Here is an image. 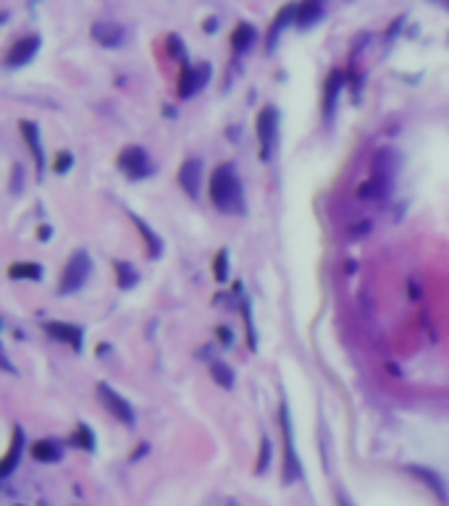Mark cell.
<instances>
[{"mask_svg":"<svg viewBox=\"0 0 449 506\" xmlns=\"http://www.w3.org/2000/svg\"><path fill=\"white\" fill-rule=\"evenodd\" d=\"M215 19H208V22H205V26H202V29H205V32H215V29H218V26H215Z\"/></svg>","mask_w":449,"mask_h":506,"instance_id":"1f68e13d","label":"cell"},{"mask_svg":"<svg viewBox=\"0 0 449 506\" xmlns=\"http://www.w3.org/2000/svg\"><path fill=\"white\" fill-rule=\"evenodd\" d=\"M92 273V258L87 255V249H76L74 255L69 258L66 268L60 271V283L58 292L60 294H74L84 286V281L90 278Z\"/></svg>","mask_w":449,"mask_h":506,"instance_id":"3957f363","label":"cell"},{"mask_svg":"<svg viewBox=\"0 0 449 506\" xmlns=\"http://www.w3.org/2000/svg\"><path fill=\"white\" fill-rule=\"evenodd\" d=\"M131 221H134V226L140 228V234H142V239H145V244H147V252H150V258H161V252H163V242L158 239V234H155L150 226L142 221L140 215H134L131 212Z\"/></svg>","mask_w":449,"mask_h":506,"instance_id":"e0dca14e","label":"cell"},{"mask_svg":"<svg viewBox=\"0 0 449 506\" xmlns=\"http://www.w3.org/2000/svg\"><path fill=\"white\" fill-rule=\"evenodd\" d=\"M336 504H339V506H352V504H350V501H347V498H344L342 494H339V498H336Z\"/></svg>","mask_w":449,"mask_h":506,"instance_id":"d6a6232c","label":"cell"},{"mask_svg":"<svg viewBox=\"0 0 449 506\" xmlns=\"http://www.w3.org/2000/svg\"><path fill=\"white\" fill-rule=\"evenodd\" d=\"M118 168L126 174L129 178H145L150 176V158L142 150L140 144H129L118 153Z\"/></svg>","mask_w":449,"mask_h":506,"instance_id":"5b68a950","label":"cell"},{"mask_svg":"<svg viewBox=\"0 0 449 506\" xmlns=\"http://www.w3.org/2000/svg\"><path fill=\"white\" fill-rule=\"evenodd\" d=\"M42 273H45L42 265H37V262H13L8 268V278H13V281H40Z\"/></svg>","mask_w":449,"mask_h":506,"instance_id":"ac0fdd59","label":"cell"},{"mask_svg":"<svg viewBox=\"0 0 449 506\" xmlns=\"http://www.w3.org/2000/svg\"><path fill=\"white\" fill-rule=\"evenodd\" d=\"M394 171H397V155L389 147H381L373 155V165H370V178L366 184H360V200L376 197V200H389L391 187H394Z\"/></svg>","mask_w":449,"mask_h":506,"instance_id":"7a4b0ae2","label":"cell"},{"mask_svg":"<svg viewBox=\"0 0 449 506\" xmlns=\"http://www.w3.org/2000/svg\"><path fill=\"white\" fill-rule=\"evenodd\" d=\"M208 79H211V63H197V66L184 63L181 76H179V97H184V100L195 97L208 84Z\"/></svg>","mask_w":449,"mask_h":506,"instance_id":"8992f818","label":"cell"},{"mask_svg":"<svg viewBox=\"0 0 449 506\" xmlns=\"http://www.w3.org/2000/svg\"><path fill=\"white\" fill-rule=\"evenodd\" d=\"M97 394H100V399H103V404H106V410L113 417H116L118 423H124V425H134V410H131V404L121 394H116V391L111 389L108 383H97Z\"/></svg>","mask_w":449,"mask_h":506,"instance_id":"9c48e42d","label":"cell"},{"mask_svg":"<svg viewBox=\"0 0 449 506\" xmlns=\"http://www.w3.org/2000/svg\"><path fill=\"white\" fill-rule=\"evenodd\" d=\"M226 506H239V504H236V501H229V504H226Z\"/></svg>","mask_w":449,"mask_h":506,"instance_id":"836d02e7","label":"cell"},{"mask_svg":"<svg viewBox=\"0 0 449 506\" xmlns=\"http://www.w3.org/2000/svg\"><path fill=\"white\" fill-rule=\"evenodd\" d=\"M32 457L37 462H45V464H53V462L60 459V446L53 444V441H37L32 446Z\"/></svg>","mask_w":449,"mask_h":506,"instance_id":"603a6c76","label":"cell"},{"mask_svg":"<svg viewBox=\"0 0 449 506\" xmlns=\"http://www.w3.org/2000/svg\"><path fill=\"white\" fill-rule=\"evenodd\" d=\"M37 239H40V242H47V239H50V226L40 228V231H37Z\"/></svg>","mask_w":449,"mask_h":506,"instance_id":"4dcf8cb0","label":"cell"},{"mask_svg":"<svg viewBox=\"0 0 449 506\" xmlns=\"http://www.w3.org/2000/svg\"><path fill=\"white\" fill-rule=\"evenodd\" d=\"M342 84H344V74L342 71H331L329 79H326V97H323V113L326 118L334 113V108H336V100H339V92H342Z\"/></svg>","mask_w":449,"mask_h":506,"instance_id":"2e32d148","label":"cell"},{"mask_svg":"<svg viewBox=\"0 0 449 506\" xmlns=\"http://www.w3.org/2000/svg\"><path fill=\"white\" fill-rule=\"evenodd\" d=\"M45 333L53 336L56 341L69 344L74 352H82V341H84V330L79 326H71V323H45Z\"/></svg>","mask_w":449,"mask_h":506,"instance_id":"8fae6325","label":"cell"},{"mask_svg":"<svg viewBox=\"0 0 449 506\" xmlns=\"http://www.w3.org/2000/svg\"><path fill=\"white\" fill-rule=\"evenodd\" d=\"M268 462H271V441L263 438V441H260V457H258V467H255V472L263 475L266 467H268Z\"/></svg>","mask_w":449,"mask_h":506,"instance_id":"4316f807","label":"cell"},{"mask_svg":"<svg viewBox=\"0 0 449 506\" xmlns=\"http://www.w3.org/2000/svg\"><path fill=\"white\" fill-rule=\"evenodd\" d=\"M181 40L177 35H168V53L174 56V58H184V50H181Z\"/></svg>","mask_w":449,"mask_h":506,"instance_id":"f1b7e54d","label":"cell"},{"mask_svg":"<svg viewBox=\"0 0 449 506\" xmlns=\"http://www.w3.org/2000/svg\"><path fill=\"white\" fill-rule=\"evenodd\" d=\"M226 265H229V252H226V249H218V255L213 260V276H215V281H226V278H229Z\"/></svg>","mask_w":449,"mask_h":506,"instance_id":"484cf974","label":"cell"},{"mask_svg":"<svg viewBox=\"0 0 449 506\" xmlns=\"http://www.w3.org/2000/svg\"><path fill=\"white\" fill-rule=\"evenodd\" d=\"M71 165H74V155L63 150V153L56 158V165H53V168H56V174H60V176H63V174H69V171H71Z\"/></svg>","mask_w":449,"mask_h":506,"instance_id":"83f0119b","label":"cell"},{"mask_svg":"<svg viewBox=\"0 0 449 506\" xmlns=\"http://www.w3.org/2000/svg\"><path fill=\"white\" fill-rule=\"evenodd\" d=\"M22 448H24V430L22 428H13L11 448H8V454H6L3 462H0V478H8V475L16 470V464L22 459Z\"/></svg>","mask_w":449,"mask_h":506,"instance_id":"4fadbf2b","label":"cell"},{"mask_svg":"<svg viewBox=\"0 0 449 506\" xmlns=\"http://www.w3.org/2000/svg\"><path fill=\"white\" fill-rule=\"evenodd\" d=\"M40 45H42L40 35H26V37H22V40H16L11 45V50L6 53L3 66H6V69H22V66H26L29 60L35 58Z\"/></svg>","mask_w":449,"mask_h":506,"instance_id":"ba28073f","label":"cell"},{"mask_svg":"<svg viewBox=\"0 0 449 506\" xmlns=\"http://www.w3.org/2000/svg\"><path fill=\"white\" fill-rule=\"evenodd\" d=\"M407 470L413 472L415 478H421V480H423V483L428 485V488H431V491H434V494H436L441 501H447V491H444V483H441V478H439L436 472L428 470V467H418V464L407 467Z\"/></svg>","mask_w":449,"mask_h":506,"instance_id":"ffe728a7","label":"cell"},{"mask_svg":"<svg viewBox=\"0 0 449 506\" xmlns=\"http://www.w3.org/2000/svg\"><path fill=\"white\" fill-rule=\"evenodd\" d=\"M255 129H258V140H260V158L268 160L273 150V142H276V129H279V113L273 106H266L258 113V121H255Z\"/></svg>","mask_w":449,"mask_h":506,"instance_id":"277c9868","label":"cell"},{"mask_svg":"<svg viewBox=\"0 0 449 506\" xmlns=\"http://www.w3.org/2000/svg\"><path fill=\"white\" fill-rule=\"evenodd\" d=\"M215 336H218V339H221V344H226V346H229V344L234 341V333H231V330H229V328H224V326H221V328L215 330Z\"/></svg>","mask_w":449,"mask_h":506,"instance_id":"f546056e","label":"cell"},{"mask_svg":"<svg viewBox=\"0 0 449 506\" xmlns=\"http://www.w3.org/2000/svg\"><path fill=\"white\" fill-rule=\"evenodd\" d=\"M71 444L74 446L84 448V451H95V433L92 428L87 423H76V430H74V436H71Z\"/></svg>","mask_w":449,"mask_h":506,"instance_id":"d4e9b609","label":"cell"},{"mask_svg":"<svg viewBox=\"0 0 449 506\" xmlns=\"http://www.w3.org/2000/svg\"><path fill=\"white\" fill-rule=\"evenodd\" d=\"M92 37L100 42V45H106V47H118L121 42H124V29L118 26V24H95L92 26Z\"/></svg>","mask_w":449,"mask_h":506,"instance_id":"5bb4252c","label":"cell"},{"mask_svg":"<svg viewBox=\"0 0 449 506\" xmlns=\"http://www.w3.org/2000/svg\"><path fill=\"white\" fill-rule=\"evenodd\" d=\"M279 417H281V433H284V454H286V459H284V480L286 483H292L297 480L302 472H300V459H297L295 454V441H292V423H289V410H286V404H281V410H279Z\"/></svg>","mask_w":449,"mask_h":506,"instance_id":"52a82bcc","label":"cell"},{"mask_svg":"<svg viewBox=\"0 0 449 506\" xmlns=\"http://www.w3.org/2000/svg\"><path fill=\"white\" fill-rule=\"evenodd\" d=\"M211 376L221 389H231V386H234V373H231V367L226 365V362H221V360H213L211 362Z\"/></svg>","mask_w":449,"mask_h":506,"instance_id":"cb8c5ba5","label":"cell"},{"mask_svg":"<svg viewBox=\"0 0 449 506\" xmlns=\"http://www.w3.org/2000/svg\"><path fill=\"white\" fill-rule=\"evenodd\" d=\"M113 268H116L118 289H124V292H126V289H134V286L140 283V273L134 271V265L116 260V262H113Z\"/></svg>","mask_w":449,"mask_h":506,"instance_id":"44dd1931","label":"cell"},{"mask_svg":"<svg viewBox=\"0 0 449 506\" xmlns=\"http://www.w3.org/2000/svg\"><path fill=\"white\" fill-rule=\"evenodd\" d=\"M252 42H255V29L250 24H239L234 32H231V47H234V53H245L247 47H252Z\"/></svg>","mask_w":449,"mask_h":506,"instance_id":"7402d4cb","label":"cell"},{"mask_svg":"<svg viewBox=\"0 0 449 506\" xmlns=\"http://www.w3.org/2000/svg\"><path fill=\"white\" fill-rule=\"evenodd\" d=\"M19 131H22V137L26 140V147H29V153H32V158H35L37 178L42 181V171H45V153H42V144H40V129H37L35 121H22V124H19Z\"/></svg>","mask_w":449,"mask_h":506,"instance_id":"7c38bea8","label":"cell"},{"mask_svg":"<svg viewBox=\"0 0 449 506\" xmlns=\"http://www.w3.org/2000/svg\"><path fill=\"white\" fill-rule=\"evenodd\" d=\"M323 19V3H297L295 6V24L300 29H307Z\"/></svg>","mask_w":449,"mask_h":506,"instance_id":"9a60e30c","label":"cell"},{"mask_svg":"<svg viewBox=\"0 0 449 506\" xmlns=\"http://www.w3.org/2000/svg\"><path fill=\"white\" fill-rule=\"evenodd\" d=\"M286 22L295 24V6H286V8H281V11H279V16H276V22L271 24L268 37H266V45H268V50H273V47H276V42H279V35L284 32V24H286Z\"/></svg>","mask_w":449,"mask_h":506,"instance_id":"d6986e66","label":"cell"},{"mask_svg":"<svg viewBox=\"0 0 449 506\" xmlns=\"http://www.w3.org/2000/svg\"><path fill=\"white\" fill-rule=\"evenodd\" d=\"M179 184L187 192L189 197L195 200L200 194V184H202V160L200 158H187L181 168H179Z\"/></svg>","mask_w":449,"mask_h":506,"instance_id":"30bf717a","label":"cell"},{"mask_svg":"<svg viewBox=\"0 0 449 506\" xmlns=\"http://www.w3.org/2000/svg\"><path fill=\"white\" fill-rule=\"evenodd\" d=\"M208 194H211L213 205L224 212V215H245L247 212L242 178L236 174L234 163H221L213 171Z\"/></svg>","mask_w":449,"mask_h":506,"instance_id":"6da1fadb","label":"cell"}]
</instances>
